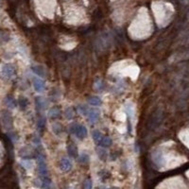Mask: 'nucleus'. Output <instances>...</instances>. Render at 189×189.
<instances>
[{
  "label": "nucleus",
  "mask_w": 189,
  "mask_h": 189,
  "mask_svg": "<svg viewBox=\"0 0 189 189\" xmlns=\"http://www.w3.org/2000/svg\"><path fill=\"white\" fill-rule=\"evenodd\" d=\"M35 103H36V108L38 111H41V110H43L45 108V103H44V100L42 98L38 97L35 98Z\"/></svg>",
  "instance_id": "4468645a"
},
{
  "label": "nucleus",
  "mask_w": 189,
  "mask_h": 189,
  "mask_svg": "<svg viewBox=\"0 0 189 189\" xmlns=\"http://www.w3.org/2000/svg\"><path fill=\"white\" fill-rule=\"evenodd\" d=\"M100 115V113L98 109H94V108H92L89 113H88V118H89V121L91 123H94L98 119V117Z\"/></svg>",
  "instance_id": "0eeeda50"
},
{
  "label": "nucleus",
  "mask_w": 189,
  "mask_h": 189,
  "mask_svg": "<svg viewBox=\"0 0 189 189\" xmlns=\"http://www.w3.org/2000/svg\"><path fill=\"white\" fill-rule=\"evenodd\" d=\"M83 189H92V181L90 179H87L84 181Z\"/></svg>",
  "instance_id": "5701e85b"
},
{
  "label": "nucleus",
  "mask_w": 189,
  "mask_h": 189,
  "mask_svg": "<svg viewBox=\"0 0 189 189\" xmlns=\"http://www.w3.org/2000/svg\"><path fill=\"white\" fill-rule=\"evenodd\" d=\"M67 152L68 155L72 158H78V148L75 144H69L67 147Z\"/></svg>",
  "instance_id": "1a4fd4ad"
},
{
  "label": "nucleus",
  "mask_w": 189,
  "mask_h": 189,
  "mask_svg": "<svg viewBox=\"0 0 189 189\" xmlns=\"http://www.w3.org/2000/svg\"><path fill=\"white\" fill-rule=\"evenodd\" d=\"M110 189H118L117 187H113V188H110Z\"/></svg>",
  "instance_id": "bb28decb"
},
{
  "label": "nucleus",
  "mask_w": 189,
  "mask_h": 189,
  "mask_svg": "<svg viewBox=\"0 0 189 189\" xmlns=\"http://www.w3.org/2000/svg\"><path fill=\"white\" fill-rule=\"evenodd\" d=\"M22 165L25 168L28 169L32 167V163H31V161H29V160H24V161H22Z\"/></svg>",
  "instance_id": "b1692460"
},
{
  "label": "nucleus",
  "mask_w": 189,
  "mask_h": 189,
  "mask_svg": "<svg viewBox=\"0 0 189 189\" xmlns=\"http://www.w3.org/2000/svg\"><path fill=\"white\" fill-rule=\"evenodd\" d=\"M78 111H80L83 115H88L89 111H88L87 108H86V107H84V106H80V107L78 108Z\"/></svg>",
  "instance_id": "393cba45"
},
{
  "label": "nucleus",
  "mask_w": 189,
  "mask_h": 189,
  "mask_svg": "<svg viewBox=\"0 0 189 189\" xmlns=\"http://www.w3.org/2000/svg\"><path fill=\"white\" fill-rule=\"evenodd\" d=\"M18 103H19V106L22 110H25L27 108L28 104V101L25 98H20L19 100H18Z\"/></svg>",
  "instance_id": "a211bd4d"
},
{
  "label": "nucleus",
  "mask_w": 189,
  "mask_h": 189,
  "mask_svg": "<svg viewBox=\"0 0 189 189\" xmlns=\"http://www.w3.org/2000/svg\"><path fill=\"white\" fill-rule=\"evenodd\" d=\"M65 117L67 118V119H72V118L74 117V112H73V109L72 108H68L65 110Z\"/></svg>",
  "instance_id": "412c9836"
},
{
  "label": "nucleus",
  "mask_w": 189,
  "mask_h": 189,
  "mask_svg": "<svg viewBox=\"0 0 189 189\" xmlns=\"http://www.w3.org/2000/svg\"><path fill=\"white\" fill-rule=\"evenodd\" d=\"M34 151L32 148H30L29 147H25L23 148L21 151H20V156L23 157L25 160H28V159H30L34 157Z\"/></svg>",
  "instance_id": "20e7f679"
},
{
  "label": "nucleus",
  "mask_w": 189,
  "mask_h": 189,
  "mask_svg": "<svg viewBox=\"0 0 189 189\" xmlns=\"http://www.w3.org/2000/svg\"><path fill=\"white\" fill-rule=\"evenodd\" d=\"M60 115H61V111H60V109H58V108H53L48 112V116L50 118H53V119L54 118L60 117Z\"/></svg>",
  "instance_id": "ddd939ff"
},
{
  "label": "nucleus",
  "mask_w": 189,
  "mask_h": 189,
  "mask_svg": "<svg viewBox=\"0 0 189 189\" xmlns=\"http://www.w3.org/2000/svg\"><path fill=\"white\" fill-rule=\"evenodd\" d=\"M2 74L5 78H10L14 75V67L11 64H6L2 67Z\"/></svg>",
  "instance_id": "39448f33"
},
{
  "label": "nucleus",
  "mask_w": 189,
  "mask_h": 189,
  "mask_svg": "<svg viewBox=\"0 0 189 189\" xmlns=\"http://www.w3.org/2000/svg\"><path fill=\"white\" fill-rule=\"evenodd\" d=\"M98 189H101V188H98Z\"/></svg>",
  "instance_id": "cd10ccee"
},
{
  "label": "nucleus",
  "mask_w": 189,
  "mask_h": 189,
  "mask_svg": "<svg viewBox=\"0 0 189 189\" xmlns=\"http://www.w3.org/2000/svg\"><path fill=\"white\" fill-rule=\"evenodd\" d=\"M92 136H93L94 141H96V142H99L100 139L102 138L101 133H100L98 131H94L92 132Z\"/></svg>",
  "instance_id": "aec40b11"
},
{
  "label": "nucleus",
  "mask_w": 189,
  "mask_h": 189,
  "mask_svg": "<svg viewBox=\"0 0 189 189\" xmlns=\"http://www.w3.org/2000/svg\"><path fill=\"white\" fill-rule=\"evenodd\" d=\"M52 129H53V131H54L55 134H59V133L62 131L61 126L60 124H58V123H55V124H53V126H52Z\"/></svg>",
  "instance_id": "4be33fe9"
},
{
  "label": "nucleus",
  "mask_w": 189,
  "mask_h": 189,
  "mask_svg": "<svg viewBox=\"0 0 189 189\" xmlns=\"http://www.w3.org/2000/svg\"><path fill=\"white\" fill-rule=\"evenodd\" d=\"M31 70H32L33 72H34L37 76H39V77H41V78L45 77V70H44L43 67H41V66H39V65L32 66V67H31Z\"/></svg>",
  "instance_id": "f8f14e48"
},
{
  "label": "nucleus",
  "mask_w": 189,
  "mask_h": 189,
  "mask_svg": "<svg viewBox=\"0 0 189 189\" xmlns=\"http://www.w3.org/2000/svg\"><path fill=\"white\" fill-rule=\"evenodd\" d=\"M2 122L4 124V126L7 129H10L12 125V119L11 114L8 111H3L2 112Z\"/></svg>",
  "instance_id": "423d86ee"
},
{
  "label": "nucleus",
  "mask_w": 189,
  "mask_h": 189,
  "mask_svg": "<svg viewBox=\"0 0 189 189\" xmlns=\"http://www.w3.org/2000/svg\"><path fill=\"white\" fill-rule=\"evenodd\" d=\"M8 40H9V36H8V34L5 33V32H1V31H0V41L7 42Z\"/></svg>",
  "instance_id": "a878e982"
},
{
  "label": "nucleus",
  "mask_w": 189,
  "mask_h": 189,
  "mask_svg": "<svg viewBox=\"0 0 189 189\" xmlns=\"http://www.w3.org/2000/svg\"><path fill=\"white\" fill-rule=\"evenodd\" d=\"M32 83H33V87L35 89V91H37L38 93H41L45 90V82L43 80H41L40 78L37 77H33L32 78Z\"/></svg>",
  "instance_id": "7ed1b4c3"
},
{
  "label": "nucleus",
  "mask_w": 189,
  "mask_h": 189,
  "mask_svg": "<svg viewBox=\"0 0 189 189\" xmlns=\"http://www.w3.org/2000/svg\"><path fill=\"white\" fill-rule=\"evenodd\" d=\"M88 101L92 106H99L101 104V100L98 97H92V98H89Z\"/></svg>",
  "instance_id": "f3484780"
},
{
  "label": "nucleus",
  "mask_w": 189,
  "mask_h": 189,
  "mask_svg": "<svg viewBox=\"0 0 189 189\" xmlns=\"http://www.w3.org/2000/svg\"><path fill=\"white\" fill-rule=\"evenodd\" d=\"M6 105L9 107V108H14L16 106V101H15L11 96H8L7 98H6Z\"/></svg>",
  "instance_id": "2eb2a0df"
},
{
  "label": "nucleus",
  "mask_w": 189,
  "mask_h": 189,
  "mask_svg": "<svg viewBox=\"0 0 189 189\" xmlns=\"http://www.w3.org/2000/svg\"><path fill=\"white\" fill-rule=\"evenodd\" d=\"M78 162H80L81 164H88V163H89L90 158H89V155H88V154H86V153H82V154H81L80 157H78Z\"/></svg>",
  "instance_id": "dca6fc26"
},
{
  "label": "nucleus",
  "mask_w": 189,
  "mask_h": 189,
  "mask_svg": "<svg viewBox=\"0 0 189 189\" xmlns=\"http://www.w3.org/2000/svg\"><path fill=\"white\" fill-rule=\"evenodd\" d=\"M98 157L100 158V160H103V161L106 160L107 156H108L106 151H105V149H103V148H98Z\"/></svg>",
  "instance_id": "6ab92c4d"
},
{
  "label": "nucleus",
  "mask_w": 189,
  "mask_h": 189,
  "mask_svg": "<svg viewBox=\"0 0 189 189\" xmlns=\"http://www.w3.org/2000/svg\"><path fill=\"white\" fill-rule=\"evenodd\" d=\"M74 134L78 138V139H84L87 135V130L84 127V126L76 123V127H75V131H74Z\"/></svg>",
  "instance_id": "f257e3e1"
},
{
  "label": "nucleus",
  "mask_w": 189,
  "mask_h": 189,
  "mask_svg": "<svg viewBox=\"0 0 189 189\" xmlns=\"http://www.w3.org/2000/svg\"><path fill=\"white\" fill-rule=\"evenodd\" d=\"M42 188L43 189H54L52 182L49 178L47 177H44L42 179Z\"/></svg>",
  "instance_id": "9b49d317"
},
{
  "label": "nucleus",
  "mask_w": 189,
  "mask_h": 189,
  "mask_svg": "<svg viewBox=\"0 0 189 189\" xmlns=\"http://www.w3.org/2000/svg\"><path fill=\"white\" fill-rule=\"evenodd\" d=\"M112 143H113V141L111 138H110L109 136H104L100 139V141L98 142V145L101 148H108L112 145Z\"/></svg>",
  "instance_id": "9d476101"
},
{
  "label": "nucleus",
  "mask_w": 189,
  "mask_h": 189,
  "mask_svg": "<svg viewBox=\"0 0 189 189\" xmlns=\"http://www.w3.org/2000/svg\"><path fill=\"white\" fill-rule=\"evenodd\" d=\"M72 167V164H71V162L67 159V158H64L61 159L60 162V168L62 171H69Z\"/></svg>",
  "instance_id": "6e6552de"
},
{
  "label": "nucleus",
  "mask_w": 189,
  "mask_h": 189,
  "mask_svg": "<svg viewBox=\"0 0 189 189\" xmlns=\"http://www.w3.org/2000/svg\"><path fill=\"white\" fill-rule=\"evenodd\" d=\"M38 171H39V174L43 177H45L47 174L46 164H45V161L43 156L38 157Z\"/></svg>",
  "instance_id": "f03ea898"
}]
</instances>
